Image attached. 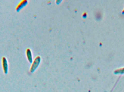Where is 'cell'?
<instances>
[{"mask_svg":"<svg viewBox=\"0 0 124 92\" xmlns=\"http://www.w3.org/2000/svg\"><path fill=\"white\" fill-rule=\"evenodd\" d=\"M27 3V1L26 0H22L17 6L16 8V11L17 12L19 11L24 6H25Z\"/></svg>","mask_w":124,"mask_h":92,"instance_id":"2","label":"cell"},{"mask_svg":"<svg viewBox=\"0 0 124 92\" xmlns=\"http://www.w3.org/2000/svg\"><path fill=\"white\" fill-rule=\"evenodd\" d=\"M27 55L28 58L30 61H31L32 60V57H31V52L30 50L29 49H27Z\"/></svg>","mask_w":124,"mask_h":92,"instance_id":"3","label":"cell"},{"mask_svg":"<svg viewBox=\"0 0 124 92\" xmlns=\"http://www.w3.org/2000/svg\"><path fill=\"white\" fill-rule=\"evenodd\" d=\"M2 66L4 72L7 74L8 71V64L7 59L5 56H3L2 58Z\"/></svg>","mask_w":124,"mask_h":92,"instance_id":"1","label":"cell"}]
</instances>
